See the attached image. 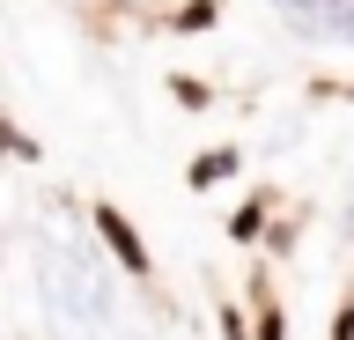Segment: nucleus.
<instances>
[{
  "mask_svg": "<svg viewBox=\"0 0 354 340\" xmlns=\"http://www.w3.org/2000/svg\"><path fill=\"white\" fill-rule=\"evenodd\" d=\"M37 281H44V303H52V311H74V318H88V325L111 318V281L96 274V259H88L82 244H66V259H59V244H44L37 251Z\"/></svg>",
  "mask_w": 354,
  "mask_h": 340,
  "instance_id": "1",
  "label": "nucleus"
},
{
  "mask_svg": "<svg viewBox=\"0 0 354 340\" xmlns=\"http://www.w3.org/2000/svg\"><path fill=\"white\" fill-rule=\"evenodd\" d=\"M221 340H243V318L236 311H221Z\"/></svg>",
  "mask_w": 354,
  "mask_h": 340,
  "instance_id": "6",
  "label": "nucleus"
},
{
  "mask_svg": "<svg viewBox=\"0 0 354 340\" xmlns=\"http://www.w3.org/2000/svg\"><path fill=\"white\" fill-rule=\"evenodd\" d=\"M288 15H295V23H310V15H317V0H281Z\"/></svg>",
  "mask_w": 354,
  "mask_h": 340,
  "instance_id": "4",
  "label": "nucleus"
},
{
  "mask_svg": "<svg viewBox=\"0 0 354 340\" xmlns=\"http://www.w3.org/2000/svg\"><path fill=\"white\" fill-rule=\"evenodd\" d=\"M259 340H281V311H266V318H259Z\"/></svg>",
  "mask_w": 354,
  "mask_h": 340,
  "instance_id": "5",
  "label": "nucleus"
},
{
  "mask_svg": "<svg viewBox=\"0 0 354 340\" xmlns=\"http://www.w3.org/2000/svg\"><path fill=\"white\" fill-rule=\"evenodd\" d=\"M236 163H243L236 148H207V156L192 163V185H221V178H229V170H236Z\"/></svg>",
  "mask_w": 354,
  "mask_h": 340,
  "instance_id": "3",
  "label": "nucleus"
},
{
  "mask_svg": "<svg viewBox=\"0 0 354 340\" xmlns=\"http://www.w3.org/2000/svg\"><path fill=\"white\" fill-rule=\"evenodd\" d=\"M96 229H104V244L126 259V274H148V251H140V237H133V222L118 207H96Z\"/></svg>",
  "mask_w": 354,
  "mask_h": 340,
  "instance_id": "2",
  "label": "nucleus"
}]
</instances>
